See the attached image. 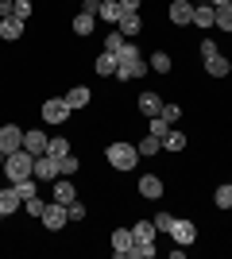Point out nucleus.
Instances as JSON below:
<instances>
[{
	"label": "nucleus",
	"instance_id": "obj_2",
	"mask_svg": "<svg viewBox=\"0 0 232 259\" xmlns=\"http://www.w3.org/2000/svg\"><path fill=\"white\" fill-rule=\"evenodd\" d=\"M35 170V155L27 151V147H20V151H12L8 159H4V174H8L12 182H20V178H31Z\"/></svg>",
	"mask_w": 232,
	"mask_h": 259
},
{
	"label": "nucleus",
	"instance_id": "obj_10",
	"mask_svg": "<svg viewBox=\"0 0 232 259\" xmlns=\"http://www.w3.org/2000/svg\"><path fill=\"white\" fill-rule=\"evenodd\" d=\"M194 27H201V31H209V27H217V8H213V4H198V8H194Z\"/></svg>",
	"mask_w": 232,
	"mask_h": 259
},
{
	"label": "nucleus",
	"instance_id": "obj_44",
	"mask_svg": "<svg viewBox=\"0 0 232 259\" xmlns=\"http://www.w3.org/2000/svg\"><path fill=\"white\" fill-rule=\"evenodd\" d=\"M85 12H89V16H97V12H101V0H85Z\"/></svg>",
	"mask_w": 232,
	"mask_h": 259
},
{
	"label": "nucleus",
	"instance_id": "obj_43",
	"mask_svg": "<svg viewBox=\"0 0 232 259\" xmlns=\"http://www.w3.org/2000/svg\"><path fill=\"white\" fill-rule=\"evenodd\" d=\"M120 8L124 12H140V0H120Z\"/></svg>",
	"mask_w": 232,
	"mask_h": 259
},
{
	"label": "nucleus",
	"instance_id": "obj_4",
	"mask_svg": "<svg viewBox=\"0 0 232 259\" xmlns=\"http://www.w3.org/2000/svg\"><path fill=\"white\" fill-rule=\"evenodd\" d=\"M51 232H58V228L70 221V213H66V205H58V201H47V209H43V217H39Z\"/></svg>",
	"mask_w": 232,
	"mask_h": 259
},
{
	"label": "nucleus",
	"instance_id": "obj_25",
	"mask_svg": "<svg viewBox=\"0 0 232 259\" xmlns=\"http://www.w3.org/2000/svg\"><path fill=\"white\" fill-rule=\"evenodd\" d=\"M47 155H51V159H62V155H70V140H62V136H55V140L47 143Z\"/></svg>",
	"mask_w": 232,
	"mask_h": 259
},
{
	"label": "nucleus",
	"instance_id": "obj_15",
	"mask_svg": "<svg viewBox=\"0 0 232 259\" xmlns=\"http://www.w3.org/2000/svg\"><path fill=\"white\" fill-rule=\"evenodd\" d=\"M47 143H51V140H47L39 128H35V132H23V147H27L31 155H47Z\"/></svg>",
	"mask_w": 232,
	"mask_h": 259
},
{
	"label": "nucleus",
	"instance_id": "obj_32",
	"mask_svg": "<svg viewBox=\"0 0 232 259\" xmlns=\"http://www.w3.org/2000/svg\"><path fill=\"white\" fill-rule=\"evenodd\" d=\"M27 16H31V0H12V20H27Z\"/></svg>",
	"mask_w": 232,
	"mask_h": 259
},
{
	"label": "nucleus",
	"instance_id": "obj_8",
	"mask_svg": "<svg viewBox=\"0 0 232 259\" xmlns=\"http://www.w3.org/2000/svg\"><path fill=\"white\" fill-rule=\"evenodd\" d=\"M66 116H70V105L62 97H55V101H47V105H43V120H47V124H62Z\"/></svg>",
	"mask_w": 232,
	"mask_h": 259
},
{
	"label": "nucleus",
	"instance_id": "obj_27",
	"mask_svg": "<svg viewBox=\"0 0 232 259\" xmlns=\"http://www.w3.org/2000/svg\"><path fill=\"white\" fill-rule=\"evenodd\" d=\"M163 147H166V151H182V147H186V136H182L178 128H170V132H166V140H163Z\"/></svg>",
	"mask_w": 232,
	"mask_h": 259
},
{
	"label": "nucleus",
	"instance_id": "obj_11",
	"mask_svg": "<svg viewBox=\"0 0 232 259\" xmlns=\"http://www.w3.org/2000/svg\"><path fill=\"white\" fill-rule=\"evenodd\" d=\"M20 205H23V197L16 194V186H0V213H4V217H12Z\"/></svg>",
	"mask_w": 232,
	"mask_h": 259
},
{
	"label": "nucleus",
	"instance_id": "obj_3",
	"mask_svg": "<svg viewBox=\"0 0 232 259\" xmlns=\"http://www.w3.org/2000/svg\"><path fill=\"white\" fill-rule=\"evenodd\" d=\"M105 155H109V162L116 166V170H132L135 162H140V151H135V143H112Z\"/></svg>",
	"mask_w": 232,
	"mask_h": 259
},
{
	"label": "nucleus",
	"instance_id": "obj_19",
	"mask_svg": "<svg viewBox=\"0 0 232 259\" xmlns=\"http://www.w3.org/2000/svg\"><path fill=\"white\" fill-rule=\"evenodd\" d=\"M140 194L155 201V197H163V182H159L155 174H144V178H140Z\"/></svg>",
	"mask_w": 232,
	"mask_h": 259
},
{
	"label": "nucleus",
	"instance_id": "obj_14",
	"mask_svg": "<svg viewBox=\"0 0 232 259\" xmlns=\"http://www.w3.org/2000/svg\"><path fill=\"white\" fill-rule=\"evenodd\" d=\"M190 20H194V4H190V0H174V4H170V23L182 27V23H190Z\"/></svg>",
	"mask_w": 232,
	"mask_h": 259
},
{
	"label": "nucleus",
	"instance_id": "obj_13",
	"mask_svg": "<svg viewBox=\"0 0 232 259\" xmlns=\"http://www.w3.org/2000/svg\"><path fill=\"white\" fill-rule=\"evenodd\" d=\"M116 27H120V35H124V39H132V35H140V31H144V20H140V12H124V20L116 23Z\"/></svg>",
	"mask_w": 232,
	"mask_h": 259
},
{
	"label": "nucleus",
	"instance_id": "obj_31",
	"mask_svg": "<svg viewBox=\"0 0 232 259\" xmlns=\"http://www.w3.org/2000/svg\"><path fill=\"white\" fill-rule=\"evenodd\" d=\"M124 43H128V39H124L120 31H109V35H105V51H109V54H120Z\"/></svg>",
	"mask_w": 232,
	"mask_h": 259
},
{
	"label": "nucleus",
	"instance_id": "obj_7",
	"mask_svg": "<svg viewBox=\"0 0 232 259\" xmlns=\"http://www.w3.org/2000/svg\"><path fill=\"white\" fill-rule=\"evenodd\" d=\"M35 182H51L58 174V159H51V155H35Z\"/></svg>",
	"mask_w": 232,
	"mask_h": 259
},
{
	"label": "nucleus",
	"instance_id": "obj_1",
	"mask_svg": "<svg viewBox=\"0 0 232 259\" xmlns=\"http://www.w3.org/2000/svg\"><path fill=\"white\" fill-rule=\"evenodd\" d=\"M116 77L120 81H135V77H144L147 74V62H144V54H140V47L135 43H124L120 54H116Z\"/></svg>",
	"mask_w": 232,
	"mask_h": 259
},
{
	"label": "nucleus",
	"instance_id": "obj_39",
	"mask_svg": "<svg viewBox=\"0 0 232 259\" xmlns=\"http://www.w3.org/2000/svg\"><path fill=\"white\" fill-rule=\"evenodd\" d=\"M159 116H163L166 124H178V116H182V108H178V105H163V112H159Z\"/></svg>",
	"mask_w": 232,
	"mask_h": 259
},
{
	"label": "nucleus",
	"instance_id": "obj_20",
	"mask_svg": "<svg viewBox=\"0 0 232 259\" xmlns=\"http://www.w3.org/2000/svg\"><path fill=\"white\" fill-rule=\"evenodd\" d=\"M55 201L58 205H70V201H77V190H74V182H55Z\"/></svg>",
	"mask_w": 232,
	"mask_h": 259
},
{
	"label": "nucleus",
	"instance_id": "obj_23",
	"mask_svg": "<svg viewBox=\"0 0 232 259\" xmlns=\"http://www.w3.org/2000/svg\"><path fill=\"white\" fill-rule=\"evenodd\" d=\"M147 66H151L155 74H166V70H170V54H166V51H155L151 58H147Z\"/></svg>",
	"mask_w": 232,
	"mask_h": 259
},
{
	"label": "nucleus",
	"instance_id": "obj_21",
	"mask_svg": "<svg viewBox=\"0 0 232 259\" xmlns=\"http://www.w3.org/2000/svg\"><path fill=\"white\" fill-rule=\"evenodd\" d=\"M205 70H209V77H224L232 66H228V58H224V54H213V58H205Z\"/></svg>",
	"mask_w": 232,
	"mask_h": 259
},
{
	"label": "nucleus",
	"instance_id": "obj_36",
	"mask_svg": "<svg viewBox=\"0 0 232 259\" xmlns=\"http://www.w3.org/2000/svg\"><path fill=\"white\" fill-rule=\"evenodd\" d=\"M74 170H77V159H74V155H62V159H58V174H62V178H70Z\"/></svg>",
	"mask_w": 232,
	"mask_h": 259
},
{
	"label": "nucleus",
	"instance_id": "obj_47",
	"mask_svg": "<svg viewBox=\"0 0 232 259\" xmlns=\"http://www.w3.org/2000/svg\"><path fill=\"white\" fill-rule=\"evenodd\" d=\"M0 221H4V213H0Z\"/></svg>",
	"mask_w": 232,
	"mask_h": 259
},
{
	"label": "nucleus",
	"instance_id": "obj_18",
	"mask_svg": "<svg viewBox=\"0 0 232 259\" xmlns=\"http://www.w3.org/2000/svg\"><path fill=\"white\" fill-rule=\"evenodd\" d=\"M89 97H93V93H89L85 85H74V89H70V93H66L62 101H66V105H70V112H74V108H85V105H89Z\"/></svg>",
	"mask_w": 232,
	"mask_h": 259
},
{
	"label": "nucleus",
	"instance_id": "obj_37",
	"mask_svg": "<svg viewBox=\"0 0 232 259\" xmlns=\"http://www.w3.org/2000/svg\"><path fill=\"white\" fill-rule=\"evenodd\" d=\"M132 259H151L155 255V244H132V251H128Z\"/></svg>",
	"mask_w": 232,
	"mask_h": 259
},
{
	"label": "nucleus",
	"instance_id": "obj_22",
	"mask_svg": "<svg viewBox=\"0 0 232 259\" xmlns=\"http://www.w3.org/2000/svg\"><path fill=\"white\" fill-rule=\"evenodd\" d=\"M93 66H97V74H101V77H109V74H116V66H120V62H116V54H109V51H105V54H101V58H97Z\"/></svg>",
	"mask_w": 232,
	"mask_h": 259
},
{
	"label": "nucleus",
	"instance_id": "obj_46",
	"mask_svg": "<svg viewBox=\"0 0 232 259\" xmlns=\"http://www.w3.org/2000/svg\"><path fill=\"white\" fill-rule=\"evenodd\" d=\"M4 159H8V155H4V151H0V170H4Z\"/></svg>",
	"mask_w": 232,
	"mask_h": 259
},
{
	"label": "nucleus",
	"instance_id": "obj_5",
	"mask_svg": "<svg viewBox=\"0 0 232 259\" xmlns=\"http://www.w3.org/2000/svg\"><path fill=\"white\" fill-rule=\"evenodd\" d=\"M170 236H174V244L190 248V244L198 240V225H194V221H182V217H178V221H174V228H170Z\"/></svg>",
	"mask_w": 232,
	"mask_h": 259
},
{
	"label": "nucleus",
	"instance_id": "obj_33",
	"mask_svg": "<svg viewBox=\"0 0 232 259\" xmlns=\"http://www.w3.org/2000/svg\"><path fill=\"white\" fill-rule=\"evenodd\" d=\"M217 27H221V31H232V4H221V8H217Z\"/></svg>",
	"mask_w": 232,
	"mask_h": 259
},
{
	"label": "nucleus",
	"instance_id": "obj_40",
	"mask_svg": "<svg viewBox=\"0 0 232 259\" xmlns=\"http://www.w3.org/2000/svg\"><path fill=\"white\" fill-rule=\"evenodd\" d=\"M66 213H70V221H85V205H81V201H70Z\"/></svg>",
	"mask_w": 232,
	"mask_h": 259
},
{
	"label": "nucleus",
	"instance_id": "obj_9",
	"mask_svg": "<svg viewBox=\"0 0 232 259\" xmlns=\"http://www.w3.org/2000/svg\"><path fill=\"white\" fill-rule=\"evenodd\" d=\"M132 228H116V232H112V255L116 259H128V251H132Z\"/></svg>",
	"mask_w": 232,
	"mask_h": 259
},
{
	"label": "nucleus",
	"instance_id": "obj_42",
	"mask_svg": "<svg viewBox=\"0 0 232 259\" xmlns=\"http://www.w3.org/2000/svg\"><path fill=\"white\" fill-rule=\"evenodd\" d=\"M12 16V0H0V20H8Z\"/></svg>",
	"mask_w": 232,
	"mask_h": 259
},
{
	"label": "nucleus",
	"instance_id": "obj_24",
	"mask_svg": "<svg viewBox=\"0 0 232 259\" xmlns=\"http://www.w3.org/2000/svg\"><path fill=\"white\" fill-rule=\"evenodd\" d=\"M0 35H4V39H20V35H23V23L8 16V20H0Z\"/></svg>",
	"mask_w": 232,
	"mask_h": 259
},
{
	"label": "nucleus",
	"instance_id": "obj_29",
	"mask_svg": "<svg viewBox=\"0 0 232 259\" xmlns=\"http://www.w3.org/2000/svg\"><path fill=\"white\" fill-rule=\"evenodd\" d=\"M74 31H77V35H85V39H89V35H93V16H89V12H81V16H74Z\"/></svg>",
	"mask_w": 232,
	"mask_h": 259
},
{
	"label": "nucleus",
	"instance_id": "obj_17",
	"mask_svg": "<svg viewBox=\"0 0 232 259\" xmlns=\"http://www.w3.org/2000/svg\"><path fill=\"white\" fill-rule=\"evenodd\" d=\"M132 240L135 244H155V221H135L132 225Z\"/></svg>",
	"mask_w": 232,
	"mask_h": 259
},
{
	"label": "nucleus",
	"instance_id": "obj_26",
	"mask_svg": "<svg viewBox=\"0 0 232 259\" xmlns=\"http://www.w3.org/2000/svg\"><path fill=\"white\" fill-rule=\"evenodd\" d=\"M12 186H16V194H20L23 201H27V197H35V194H39V186H35V174H31V178H20V182H12Z\"/></svg>",
	"mask_w": 232,
	"mask_h": 259
},
{
	"label": "nucleus",
	"instance_id": "obj_45",
	"mask_svg": "<svg viewBox=\"0 0 232 259\" xmlns=\"http://www.w3.org/2000/svg\"><path fill=\"white\" fill-rule=\"evenodd\" d=\"M221 4H232V0H213V8H221Z\"/></svg>",
	"mask_w": 232,
	"mask_h": 259
},
{
	"label": "nucleus",
	"instance_id": "obj_16",
	"mask_svg": "<svg viewBox=\"0 0 232 259\" xmlns=\"http://www.w3.org/2000/svg\"><path fill=\"white\" fill-rule=\"evenodd\" d=\"M140 112H144V116H159V112H163V97H159V93H151V89H147V93H140Z\"/></svg>",
	"mask_w": 232,
	"mask_h": 259
},
{
	"label": "nucleus",
	"instance_id": "obj_35",
	"mask_svg": "<svg viewBox=\"0 0 232 259\" xmlns=\"http://www.w3.org/2000/svg\"><path fill=\"white\" fill-rule=\"evenodd\" d=\"M23 209H27V213H31V217H43L47 201H43V197H39V194H35V197H27V201H23Z\"/></svg>",
	"mask_w": 232,
	"mask_h": 259
},
{
	"label": "nucleus",
	"instance_id": "obj_30",
	"mask_svg": "<svg viewBox=\"0 0 232 259\" xmlns=\"http://www.w3.org/2000/svg\"><path fill=\"white\" fill-rule=\"evenodd\" d=\"M213 201H217V209H232V182H224L217 194H213Z\"/></svg>",
	"mask_w": 232,
	"mask_h": 259
},
{
	"label": "nucleus",
	"instance_id": "obj_6",
	"mask_svg": "<svg viewBox=\"0 0 232 259\" xmlns=\"http://www.w3.org/2000/svg\"><path fill=\"white\" fill-rule=\"evenodd\" d=\"M20 147H23V132L16 128V124H4V128H0V151L12 155V151H20Z\"/></svg>",
	"mask_w": 232,
	"mask_h": 259
},
{
	"label": "nucleus",
	"instance_id": "obj_28",
	"mask_svg": "<svg viewBox=\"0 0 232 259\" xmlns=\"http://www.w3.org/2000/svg\"><path fill=\"white\" fill-rule=\"evenodd\" d=\"M135 151H140V155H159V151H163V140L147 136V140H140V143H135Z\"/></svg>",
	"mask_w": 232,
	"mask_h": 259
},
{
	"label": "nucleus",
	"instance_id": "obj_41",
	"mask_svg": "<svg viewBox=\"0 0 232 259\" xmlns=\"http://www.w3.org/2000/svg\"><path fill=\"white\" fill-rule=\"evenodd\" d=\"M201 54H205V58H213V54H221V51H217V43H213V39H205V43H201Z\"/></svg>",
	"mask_w": 232,
	"mask_h": 259
},
{
	"label": "nucleus",
	"instance_id": "obj_34",
	"mask_svg": "<svg viewBox=\"0 0 232 259\" xmlns=\"http://www.w3.org/2000/svg\"><path fill=\"white\" fill-rule=\"evenodd\" d=\"M170 128H174V124H166L163 116H151V136H155V140H166V132H170Z\"/></svg>",
	"mask_w": 232,
	"mask_h": 259
},
{
	"label": "nucleus",
	"instance_id": "obj_12",
	"mask_svg": "<svg viewBox=\"0 0 232 259\" xmlns=\"http://www.w3.org/2000/svg\"><path fill=\"white\" fill-rule=\"evenodd\" d=\"M101 20L105 23H112V27H116V23L124 20V8H120V0H101V12H97Z\"/></svg>",
	"mask_w": 232,
	"mask_h": 259
},
{
	"label": "nucleus",
	"instance_id": "obj_38",
	"mask_svg": "<svg viewBox=\"0 0 232 259\" xmlns=\"http://www.w3.org/2000/svg\"><path fill=\"white\" fill-rule=\"evenodd\" d=\"M174 221H178V217L159 213V217H155V232H170V228H174Z\"/></svg>",
	"mask_w": 232,
	"mask_h": 259
}]
</instances>
